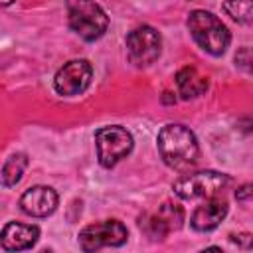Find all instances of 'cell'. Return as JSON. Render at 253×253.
Instances as JSON below:
<instances>
[{
    "label": "cell",
    "instance_id": "cell-1",
    "mask_svg": "<svg viewBox=\"0 0 253 253\" xmlns=\"http://www.w3.org/2000/svg\"><path fill=\"white\" fill-rule=\"evenodd\" d=\"M156 142H158V152H160L164 164L170 166L172 170H178V172L190 170L192 166H196V162L200 158L198 138L184 125L170 123V125L162 126Z\"/></svg>",
    "mask_w": 253,
    "mask_h": 253
},
{
    "label": "cell",
    "instance_id": "cell-2",
    "mask_svg": "<svg viewBox=\"0 0 253 253\" xmlns=\"http://www.w3.org/2000/svg\"><path fill=\"white\" fill-rule=\"evenodd\" d=\"M188 30H190L194 42L204 51H208L210 55H215V57L225 53V49L231 42V36H229V30L225 28V24L217 16H213L211 12H206V10L190 12Z\"/></svg>",
    "mask_w": 253,
    "mask_h": 253
},
{
    "label": "cell",
    "instance_id": "cell-3",
    "mask_svg": "<svg viewBox=\"0 0 253 253\" xmlns=\"http://www.w3.org/2000/svg\"><path fill=\"white\" fill-rule=\"evenodd\" d=\"M67 22L69 28L85 42L99 40L109 28V16L93 0H67Z\"/></svg>",
    "mask_w": 253,
    "mask_h": 253
},
{
    "label": "cell",
    "instance_id": "cell-4",
    "mask_svg": "<svg viewBox=\"0 0 253 253\" xmlns=\"http://www.w3.org/2000/svg\"><path fill=\"white\" fill-rule=\"evenodd\" d=\"M95 146H97L99 164L103 168H113L119 160L130 154L134 140L126 128L119 125H111V126H101L95 132Z\"/></svg>",
    "mask_w": 253,
    "mask_h": 253
},
{
    "label": "cell",
    "instance_id": "cell-5",
    "mask_svg": "<svg viewBox=\"0 0 253 253\" xmlns=\"http://www.w3.org/2000/svg\"><path fill=\"white\" fill-rule=\"evenodd\" d=\"M229 184V176L215 170H204V172H192L180 176L172 190L182 200H200V198H211L217 192H221Z\"/></svg>",
    "mask_w": 253,
    "mask_h": 253
},
{
    "label": "cell",
    "instance_id": "cell-6",
    "mask_svg": "<svg viewBox=\"0 0 253 253\" xmlns=\"http://www.w3.org/2000/svg\"><path fill=\"white\" fill-rule=\"evenodd\" d=\"M162 38L152 26H138L126 36V55L128 61L136 67L152 65L160 57Z\"/></svg>",
    "mask_w": 253,
    "mask_h": 253
},
{
    "label": "cell",
    "instance_id": "cell-7",
    "mask_svg": "<svg viewBox=\"0 0 253 253\" xmlns=\"http://www.w3.org/2000/svg\"><path fill=\"white\" fill-rule=\"evenodd\" d=\"M128 237V231L119 219H103L89 223L79 231V247L83 251H97L101 247H121Z\"/></svg>",
    "mask_w": 253,
    "mask_h": 253
},
{
    "label": "cell",
    "instance_id": "cell-8",
    "mask_svg": "<svg viewBox=\"0 0 253 253\" xmlns=\"http://www.w3.org/2000/svg\"><path fill=\"white\" fill-rule=\"evenodd\" d=\"M184 223V210L174 202H164L156 211L140 217L138 225L150 239H164L172 231H178Z\"/></svg>",
    "mask_w": 253,
    "mask_h": 253
},
{
    "label": "cell",
    "instance_id": "cell-9",
    "mask_svg": "<svg viewBox=\"0 0 253 253\" xmlns=\"http://www.w3.org/2000/svg\"><path fill=\"white\" fill-rule=\"evenodd\" d=\"M91 77H93V67L87 59H71L55 73L53 87L63 97H75L81 95L91 85Z\"/></svg>",
    "mask_w": 253,
    "mask_h": 253
},
{
    "label": "cell",
    "instance_id": "cell-10",
    "mask_svg": "<svg viewBox=\"0 0 253 253\" xmlns=\"http://www.w3.org/2000/svg\"><path fill=\"white\" fill-rule=\"evenodd\" d=\"M57 194L53 188L49 186H34L30 190H26L20 198V208L24 213L32 215V217H47L55 211L57 208Z\"/></svg>",
    "mask_w": 253,
    "mask_h": 253
},
{
    "label": "cell",
    "instance_id": "cell-11",
    "mask_svg": "<svg viewBox=\"0 0 253 253\" xmlns=\"http://www.w3.org/2000/svg\"><path fill=\"white\" fill-rule=\"evenodd\" d=\"M227 210L229 208H227V202L225 200L211 196V198H208V202L200 204L194 210V213L190 217V225H192V229L202 231V233L211 231V229H215L225 219Z\"/></svg>",
    "mask_w": 253,
    "mask_h": 253
},
{
    "label": "cell",
    "instance_id": "cell-12",
    "mask_svg": "<svg viewBox=\"0 0 253 253\" xmlns=\"http://www.w3.org/2000/svg\"><path fill=\"white\" fill-rule=\"evenodd\" d=\"M40 237V227L32 223L10 221L0 231V245L6 251H24L36 245Z\"/></svg>",
    "mask_w": 253,
    "mask_h": 253
},
{
    "label": "cell",
    "instance_id": "cell-13",
    "mask_svg": "<svg viewBox=\"0 0 253 253\" xmlns=\"http://www.w3.org/2000/svg\"><path fill=\"white\" fill-rule=\"evenodd\" d=\"M176 87H178V95L184 101H190V99H196L206 93L208 79L204 75H200L196 67L186 65L176 73Z\"/></svg>",
    "mask_w": 253,
    "mask_h": 253
},
{
    "label": "cell",
    "instance_id": "cell-14",
    "mask_svg": "<svg viewBox=\"0 0 253 253\" xmlns=\"http://www.w3.org/2000/svg\"><path fill=\"white\" fill-rule=\"evenodd\" d=\"M26 168H28V156H26L24 152H16V154H12V156L6 160L4 168H2V174H0L2 184H4L6 188L16 186V184L22 180Z\"/></svg>",
    "mask_w": 253,
    "mask_h": 253
},
{
    "label": "cell",
    "instance_id": "cell-15",
    "mask_svg": "<svg viewBox=\"0 0 253 253\" xmlns=\"http://www.w3.org/2000/svg\"><path fill=\"white\" fill-rule=\"evenodd\" d=\"M223 12L235 20L237 24H251L253 20V4L251 0H225Z\"/></svg>",
    "mask_w": 253,
    "mask_h": 253
},
{
    "label": "cell",
    "instance_id": "cell-16",
    "mask_svg": "<svg viewBox=\"0 0 253 253\" xmlns=\"http://www.w3.org/2000/svg\"><path fill=\"white\" fill-rule=\"evenodd\" d=\"M235 65L241 67L243 71H251V49L247 45H243L237 53H235Z\"/></svg>",
    "mask_w": 253,
    "mask_h": 253
},
{
    "label": "cell",
    "instance_id": "cell-17",
    "mask_svg": "<svg viewBox=\"0 0 253 253\" xmlns=\"http://www.w3.org/2000/svg\"><path fill=\"white\" fill-rule=\"evenodd\" d=\"M235 198L239 202H249L251 200V184H243L237 192H235Z\"/></svg>",
    "mask_w": 253,
    "mask_h": 253
},
{
    "label": "cell",
    "instance_id": "cell-18",
    "mask_svg": "<svg viewBox=\"0 0 253 253\" xmlns=\"http://www.w3.org/2000/svg\"><path fill=\"white\" fill-rule=\"evenodd\" d=\"M162 101H164V103H174V101H176V97H174L172 93H168V91H166V93H164V97H162Z\"/></svg>",
    "mask_w": 253,
    "mask_h": 253
},
{
    "label": "cell",
    "instance_id": "cell-19",
    "mask_svg": "<svg viewBox=\"0 0 253 253\" xmlns=\"http://www.w3.org/2000/svg\"><path fill=\"white\" fill-rule=\"evenodd\" d=\"M12 2H14V0H0V8H2V6H10Z\"/></svg>",
    "mask_w": 253,
    "mask_h": 253
}]
</instances>
